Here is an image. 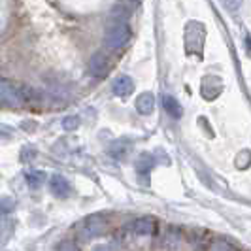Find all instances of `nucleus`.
<instances>
[{
	"mask_svg": "<svg viewBox=\"0 0 251 251\" xmlns=\"http://www.w3.org/2000/svg\"><path fill=\"white\" fill-rule=\"evenodd\" d=\"M108 70V57L104 55V51H97L91 59H89V72L95 77H102Z\"/></svg>",
	"mask_w": 251,
	"mask_h": 251,
	"instance_id": "nucleus-5",
	"label": "nucleus"
},
{
	"mask_svg": "<svg viewBox=\"0 0 251 251\" xmlns=\"http://www.w3.org/2000/svg\"><path fill=\"white\" fill-rule=\"evenodd\" d=\"M50 189L51 193L59 199H68L70 193H72V187L68 183V179L63 176V174H53L50 179Z\"/></svg>",
	"mask_w": 251,
	"mask_h": 251,
	"instance_id": "nucleus-4",
	"label": "nucleus"
},
{
	"mask_svg": "<svg viewBox=\"0 0 251 251\" xmlns=\"http://www.w3.org/2000/svg\"><path fill=\"white\" fill-rule=\"evenodd\" d=\"M79 117L77 115H68V117H64L63 119V128L64 130H68V132H72V130H75L77 126H79Z\"/></svg>",
	"mask_w": 251,
	"mask_h": 251,
	"instance_id": "nucleus-15",
	"label": "nucleus"
},
{
	"mask_svg": "<svg viewBox=\"0 0 251 251\" xmlns=\"http://www.w3.org/2000/svg\"><path fill=\"white\" fill-rule=\"evenodd\" d=\"M219 2H221V6L225 8L226 12H236L244 4V0H219Z\"/></svg>",
	"mask_w": 251,
	"mask_h": 251,
	"instance_id": "nucleus-17",
	"label": "nucleus"
},
{
	"mask_svg": "<svg viewBox=\"0 0 251 251\" xmlns=\"http://www.w3.org/2000/svg\"><path fill=\"white\" fill-rule=\"evenodd\" d=\"M208 248L210 250H234V246L228 242H214V244H208Z\"/></svg>",
	"mask_w": 251,
	"mask_h": 251,
	"instance_id": "nucleus-19",
	"label": "nucleus"
},
{
	"mask_svg": "<svg viewBox=\"0 0 251 251\" xmlns=\"http://www.w3.org/2000/svg\"><path fill=\"white\" fill-rule=\"evenodd\" d=\"M34 155H36L34 148H30V146H25V148H23V151H21V161H23V163H26V159L30 161V159H34Z\"/></svg>",
	"mask_w": 251,
	"mask_h": 251,
	"instance_id": "nucleus-18",
	"label": "nucleus"
},
{
	"mask_svg": "<svg viewBox=\"0 0 251 251\" xmlns=\"http://www.w3.org/2000/svg\"><path fill=\"white\" fill-rule=\"evenodd\" d=\"M79 246L74 244V242H61L59 246H57V250H77Z\"/></svg>",
	"mask_w": 251,
	"mask_h": 251,
	"instance_id": "nucleus-20",
	"label": "nucleus"
},
{
	"mask_svg": "<svg viewBox=\"0 0 251 251\" xmlns=\"http://www.w3.org/2000/svg\"><path fill=\"white\" fill-rule=\"evenodd\" d=\"M0 100L12 108H21L25 104V93L10 79H0Z\"/></svg>",
	"mask_w": 251,
	"mask_h": 251,
	"instance_id": "nucleus-2",
	"label": "nucleus"
},
{
	"mask_svg": "<svg viewBox=\"0 0 251 251\" xmlns=\"http://www.w3.org/2000/svg\"><path fill=\"white\" fill-rule=\"evenodd\" d=\"M179 242H181V236L176 228H168L166 236H164V248H170V250H176L179 248Z\"/></svg>",
	"mask_w": 251,
	"mask_h": 251,
	"instance_id": "nucleus-12",
	"label": "nucleus"
},
{
	"mask_svg": "<svg viewBox=\"0 0 251 251\" xmlns=\"http://www.w3.org/2000/svg\"><path fill=\"white\" fill-rule=\"evenodd\" d=\"M132 89H134V81L128 77V75H119V77H115L112 83V91L115 97H128L130 93H132Z\"/></svg>",
	"mask_w": 251,
	"mask_h": 251,
	"instance_id": "nucleus-6",
	"label": "nucleus"
},
{
	"mask_svg": "<svg viewBox=\"0 0 251 251\" xmlns=\"http://www.w3.org/2000/svg\"><path fill=\"white\" fill-rule=\"evenodd\" d=\"M106 228H108L106 217L100 214H93L81 223V226H79V236L83 240H91L95 238V236H99V234H102Z\"/></svg>",
	"mask_w": 251,
	"mask_h": 251,
	"instance_id": "nucleus-3",
	"label": "nucleus"
},
{
	"mask_svg": "<svg viewBox=\"0 0 251 251\" xmlns=\"http://www.w3.org/2000/svg\"><path fill=\"white\" fill-rule=\"evenodd\" d=\"M13 230H15L13 221H10V219H0V248L10 242Z\"/></svg>",
	"mask_w": 251,
	"mask_h": 251,
	"instance_id": "nucleus-11",
	"label": "nucleus"
},
{
	"mask_svg": "<svg viewBox=\"0 0 251 251\" xmlns=\"http://www.w3.org/2000/svg\"><path fill=\"white\" fill-rule=\"evenodd\" d=\"M44 172H32V174H28L26 176V185L30 189H38L42 183H44Z\"/></svg>",
	"mask_w": 251,
	"mask_h": 251,
	"instance_id": "nucleus-13",
	"label": "nucleus"
},
{
	"mask_svg": "<svg viewBox=\"0 0 251 251\" xmlns=\"http://www.w3.org/2000/svg\"><path fill=\"white\" fill-rule=\"evenodd\" d=\"M130 38V26L125 17H112L106 28V46L110 50H121Z\"/></svg>",
	"mask_w": 251,
	"mask_h": 251,
	"instance_id": "nucleus-1",
	"label": "nucleus"
},
{
	"mask_svg": "<svg viewBox=\"0 0 251 251\" xmlns=\"http://www.w3.org/2000/svg\"><path fill=\"white\" fill-rule=\"evenodd\" d=\"M136 110H138L142 115H150L155 110V97L153 93H142L136 99Z\"/></svg>",
	"mask_w": 251,
	"mask_h": 251,
	"instance_id": "nucleus-8",
	"label": "nucleus"
},
{
	"mask_svg": "<svg viewBox=\"0 0 251 251\" xmlns=\"http://www.w3.org/2000/svg\"><path fill=\"white\" fill-rule=\"evenodd\" d=\"M132 232L140 236H151L155 232V223L150 217H140L136 221H132Z\"/></svg>",
	"mask_w": 251,
	"mask_h": 251,
	"instance_id": "nucleus-7",
	"label": "nucleus"
},
{
	"mask_svg": "<svg viewBox=\"0 0 251 251\" xmlns=\"http://www.w3.org/2000/svg\"><path fill=\"white\" fill-rule=\"evenodd\" d=\"M163 108H164V112L168 113L172 119H179L181 113H183L179 102H177L174 97H170V95H163Z\"/></svg>",
	"mask_w": 251,
	"mask_h": 251,
	"instance_id": "nucleus-9",
	"label": "nucleus"
},
{
	"mask_svg": "<svg viewBox=\"0 0 251 251\" xmlns=\"http://www.w3.org/2000/svg\"><path fill=\"white\" fill-rule=\"evenodd\" d=\"M153 163H155V159H153V155H150V153H142L138 157V161H136V172H138L140 177L148 176L151 172V168H153Z\"/></svg>",
	"mask_w": 251,
	"mask_h": 251,
	"instance_id": "nucleus-10",
	"label": "nucleus"
},
{
	"mask_svg": "<svg viewBox=\"0 0 251 251\" xmlns=\"http://www.w3.org/2000/svg\"><path fill=\"white\" fill-rule=\"evenodd\" d=\"M13 208H15V202H13L12 199H8V197H2V199H0V215L10 214Z\"/></svg>",
	"mask_w": 251,
	"mask_h": 251,
	"instance_id": "nucleus-16",
	"label": "nucleus"
},
{
	"mask_svg": "<svg viewBox=\"0 0 251 251\" xmlns=\"http://www.w3.org/2000/svg\"><path fill=\"white\" fill-rule=\"evenodd\" d=\"M126 150H128V148H126L125 142H115V144H112V148H110V155L115 157V159H123Z\"/></svg>",
	"mask_w": 251,
	"mask_h": 251,
	"instance_id": "nucleus-14",
	"label": "nucleus"
}]
</instances>
